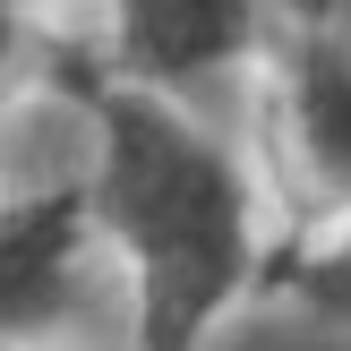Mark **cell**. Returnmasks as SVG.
<instances>
[{
  "instance_id": "8",
  "label": "cell",
  "mask_w": 351,
  "mask_h": 351,
  "mask_svg": "<svg viewBox=\"0 0 351 351\" xmlns=\"http://www.w3.org/2000/svg\"><path fill=\"white\" fill-rule=\"evenodd\" d=\"M308 34H351V0H283Z\"/></svg>"
},
{
  "instance_id": "9",
  "label": "cell",
  "mask_w": 351,
  "mask_h": 351,
  "mask_svg": "<svg viewBox=\"0 0 351 351\" xmlns=\"http://www.w3.org/2000/svg\"><path fill=\"white\" fill-rule=\"evenodd\" d=\"M9 43H17V9L0 0V60H9Z\"/></svg>"
},
{
  "instance_id": "3",
  "label": "cell",
  "mask_w": 351,
  "mask_h": 351,
  "mask_svg": "<svg viewBox=\"0 0 351 351\" xmlns=\"http://www.w3.org/2000/svg\"><path fill=\"white\" fill-rule=\"evenodd\" d=\"M112 17H120L129 69L163 86H206L240 60L257 0H112Z\"/></svg>"
},
{
  "instance_id": "2",
  "label": "cell",
  "mask_w": 351,
  "mask_h": 351,
  "mask_svg": "<svg viewBox=\"0 0 351 351\" xmlns=\"http://www.w3.org/2000/svg\"><path fill=\"white\" fill-rule=\"evenodd\" d=\"M112 317L77 249V197L0 206V335H86Z\"/></svg>"
},
{
  "instance_id": "7",
  "label": "cell",
  "mask_w": 351,
  "mask_h": 351,
  "mask_svg": "<svg viewBox=\"0 0 351 351\" xmlns=\"http://www.w3.org/2000/svg\"><path fill=\"white\" fill-rule=\"evenodd\" d=\"M308 308H326V317H351V240L335 257H317L308 266Z\"/></svg>"
},
{
  "instance_id": "5",
  "label": "cell",
  "mask_w": 351,
  "mask_h": 351,
  "mask_svg": "<svg viewBox=\"0 0 351 351\" xmlns=\"http://www.w3.org/2000/svg\"><path fill=\"white\" fill-rule=\"evenodd\" d=\"M291 137L326 189H351V34H308L291 60Z\"/></svg>"
},
{
  "instance_id": "1",
  "label": "cell",
  "mask_w": 351,
  "mask_h": 351,
  "mask_svg": "<svg viewBox=\"0 0 351 351\" xmlns=\"http://www.w3.org/2000/svg\"><path fill=\"white\" fill-rule=\"evenodd\" d=\"M103 215L129 240L146 283V335L163 351H189L223 291L249 266V197L206 129H189L163 103L112 95L103 103Z\"/></svg>"
},
{
  "instance_id": "6",
  "label": "cell",
  "mask_w": 351,
  "mask_h": 351,
  "mask_svg": "<svg viewBox=\"0 0 351 351\" xmlns=\"http://www.w3.org/2000/svg\"><path fill=\"white\" fill-rule=\"evenodd\" d=\"M206 351H351V335L326 308H257V317L223 326Z\"/></svg>"
},
{
  "instance_id": "4",
  "label": "cell",
  "mask_w": 351,
  "mask_h": 351,
  "mask_svg": "<svg viewBox=\"0 0 351 351\" xmlns=\"http://www.w3.org/2000/svg\"><path fill=\"white\" fill-rule=\"evenodd\" d=\"M95 171H103V103L34 95L0 120V206L77 197Z\"/></svg>"
}]
</instances>
